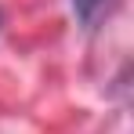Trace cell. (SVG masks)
I'll use <instances>...</instances> for the list:
<instances>
[{
  "mask_svg": "<svg viewBox=\"0 0 134 134\" xmlns=\"http://www.w3.org/2000/svg\"><path fill=\"white\" fill-rule=\"evenodd\" d=\"M72 7H76V15L87 25H94L102 15H109L112 7H116V0H72Z\"/></svg>",
  "mask_w": 134,
  "mask_h": 134,
  "instance_id": "6da1fadb",
  "label": "cell"
}]
</instances>
